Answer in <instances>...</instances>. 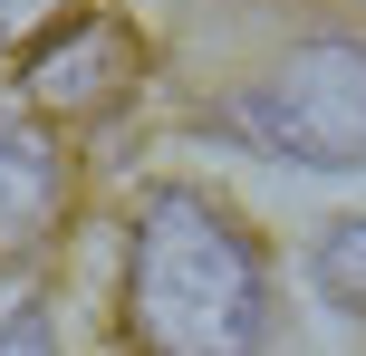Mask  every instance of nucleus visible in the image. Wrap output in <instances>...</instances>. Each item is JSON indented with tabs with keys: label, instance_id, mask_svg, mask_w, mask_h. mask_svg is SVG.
Wrapping results in <instances>:
<instances>
[{
	"label": "nucleus",
	"instance_id": "nucleus-1",
	"mask_svg": "<svg viewBox=\"0 0 366 356\" xmlns=\"http://www.w3.org/2000/svg\"><path fill=\"white\" fill-rule=\"evenodd\" d=\"M260 318V260L202 193H154L126 241V327L154 356H222Z\"/></svg>",
	"mask_w": 366,
	"mask_h": 356
},
{
	"label": "nucleus",
	"instance_id": "nucleus-6",
	"mask_svg": "<svg viewBox=\"0 0 366 356\" xmlns=\"http://www.w3.org/2000/svg\"><path fill=\"white\" fill-rule=\"evenodd\" d=\"M58 19H77V0H0V58H29Z\"/></svg>",
	"mask_w": 366,
	"mask_h": 356
},
{
	"label": "nucleus",
	"instance_id": "nucleus-5",
	"mask_svg": "<svg viewBox=\"0 0 366 356\" xmlns=\"http://www.w3.org/2000/svg\"><path fill=\"white\" fill-rule=\"evenodd\" d=\"M318 280H328V299H337V308H357V318H366V222H337V231H328V250H318Z\"/></svg>",
	"mask_w": 366,
	"mask_h": 356
},
{
	"label": "nucleus",
	"instance_id": "nucleus-3",
	"mask_svg": "<svg viewBox=\"0 0 366 356\" xmlns=\"http://www.w3.org/2000/svg\"><path fill=\"white\" fill-rule=\"evenodd\" d=\"M135 77H145V39L126 19H58L29 49V68H19V96L39 116H58V126H87V116L126 106Z\"/></svg>",
	"mask_w": 366,
	"mask_h": 356
},
{
	"label": "nucleus",
	"instance_id": "nucleus-2",
	"mask_svg": "<svg viewBox=\"0 0 366 356\" xmlns=\"http://www.w3.org/2000/svg\"><path fill=\"white\" fill-rule=\"evenodd\" d=\"M232 126L270 154H299V164H366V49L357 39L290 49L232 106Z\"/></svg>",
	"mask_w": 366,
	"mask_h": 356
},
{
	"label": "nucleus",
	"instance_id": "nucleus-4",
	"mask_svg": "<svg viewBox=\"0 0 366 356\" xmlns=\"http://www.w3.org/2000/svg\"><path fill=\"white\" fill-rule=\"evenodd\" d=\"M68 193H77V164H68V145H58V116L0 106V270L39 260V250L58 241Z\"/></svg>",
	"mask_w": 366,
	"mask_h": 356
}]
</instances>
